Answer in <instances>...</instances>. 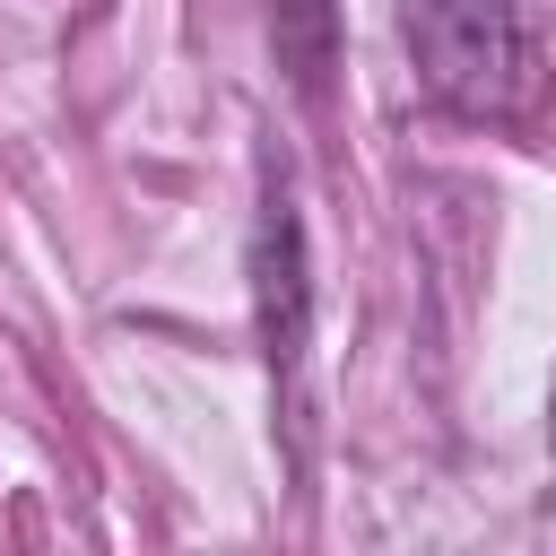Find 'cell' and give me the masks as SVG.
<instances>
[{"mask_svg": "<svg viewBox=\"0 0 556 556\" xmlns=\"http://www.w3.org/2000/svg\"><path fill=\"white\" fill-rule=\"evenodd\" d=\"M408 61L417 87L469 122L521 104V17L513 0H408Z\"/></svg>", "mask_w": 556, "mask_h": 556, "instance_id": "cell-1", "label": "cell"}, {"mask_svg": "<svg viewBox=\"0 0 556 556\" xmlns=\"http://www.w3.org/2000/svg\"><path fill=\"white\" fill-rule=\"evenodd\" d=\"M243 269H252V330H261V356H269V374H295V365H304V339H313V261H304V208H295L287 165H269V182H261Z\"/></svg>", "mask_w": 556, "mask_h": 556, "instance_id": "cell-2", "label": "cell"}, {"mask_svg": "<svg viewBox=\"0 0 556 556\" xmlns=\"http://www.w3.org/2000/svg\"><path fill=\"white\" fill-rule=\"evenodd\" d=\"M278 70L304 96H321V78H330V0H278Z\"/></svg>", "mask_w": 556, "mask_h": 556, "instance_id": "cell-3", "label": "cell"}, {"mask_svg": "<svg viewBox=\"0 0 556 556\" xmlns=\"http://www.w3.org/2000/svg\"><path fill=\"white\" fill-rule=\"evenodd\" d=\"M547 443H556V391H547Z\"/></svg>", "mask_w": 556, "mask_h": 556, "instance_id": "cell-4", "label": "cell"}]
</instances>
